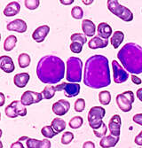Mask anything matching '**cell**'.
<instances>
[{"instance_id": "cell-1", "label": "cell", "mask_w": 142, "mask_h": 148, "mask_svg": "<svg viewBox=\"0 0 142 148\" xmlns=\"http://www.w3.org/2000/svg\"><path fill=\"white\" fill-rule=\"evenodd\" d=\"M84 84L93 89H100L111 84L108 60L107 57L96 54L85 62Z\"/></svg>"}, {"instance_id": "cell-2", "label": "cell", "mask_w": 142, "mask_h": 148, "mask_svg": "<svg viewBox=\"0 0 142 148\" xmlns=\"http://www.w3.org/2000/svg\"><path fill=\"white\" fill-rule=\"evenodd\" d=\"M36 75L43 84H58L64 78L65 64L60 58L57 56H44L37 63Z\"/></svg>"}, {"instance_id": "cell-3", "label": "cell", "mask_w": 142, "mask_h": 148, "mask_svg": "<svg viewBox=\"0 0 142 148\" xmlns=\"http://www.w3.org/2000/svg\"><path fill=\"white\" fill-rule=\"evenodd\" d=\"M123 68L132 75L142 74V47L135 43L124 45L117 53Z\"/></svg>"}, {"instance_id": "cell-4", "label": "cell", "mask_w": 142, "mask_h": 148, "mask_svg": "<svg viewBox=\"0 0 142 148\" xmlns=\"http://www.w3.org/2000/svg\"><path fill=\"white\" fill-rule=\"evenodd\" d=\"M83 62L77 57H70L67 60L66 78L71 84H79L82 81Z\"/></svg>"}, {"instance_id": "cell-5", "label": "cell", "mask_w": 142, "mask_h": 148, "mask_svg": "<svg viewBox=\"0 0 142 148\" xmlns=\"http://www.w3.org/2000/svg\"><path fill=\"white\" fill-rule=\"evenodd\" d=\"M108 8L113 14H115V16H117L118 18L126 22L132 21L133 20L132 12L129 8L120 5L117 0H108Z\"/></svg>"}, {"instance_id": "cell-6", "label": "cell", "mask_w": 142, "mask_h": 148, "mask_svg": "<svg viewBox=\"0 0 142 148\" xmlns=\"http://www.w3.org/2000/svg\"><path fill=\"white\" fill-rule=\"evenodd\" d=\"M106 114V110L102 106H93L90 109L88 113V122L89 125L93 130L100 128L103 123L102 119Z\"/></svg>"}, {"instance_id": "cell-7", "label": "cell", "mask_w": 142, "mask_h": 148, "mask_svg": "<svg viewBox=\"0 0 142 148\" xmlns=\"http://www.w3.org/2000/svg\"><path fill=\"white\" fill-rule=\"evenodd\" d=\"M134 102V94L132 90H127L117 96V103L119 108L126 113L132 109V104Z\"/></svg>"}, {"instance_id": "cell-8", "label": "cell", "mask_w": 142, "mask_h": 148, "mask_svg": "<svg viewBox=\"0 0 142 148\" xmlns=\"http://www.w3.org/2000/svg\"><path fill=\"white\" fill-rule=\"evenodd\" d=\"M80 85L78 84H71V83H63L57 85L56 91H64L65 96L68 98H74L77 96L80 92Z\"/></svg>"}, {"instance_id": "cell-9", "label": "cell", "mask_w": 142, "mask_h": 148, "mask_svg": "<svg viewBox=\"0 0 142 148\" xmlns=\"http://www.w3.org/2000/svg\"><path fill=\"white\" fill-rule=\"evenodd\" d=\"M113 75H114V82L115 84H123L128 80L129 74L122 68V66L117 61H112Z\"/></svg>"}, {"instance_id": "cell-10", "label": "cell", "mask_w": 142, "mask_h": 148, "mask_svg": "<svg viewBox=\"0 0 142 148\" xmlns=\"http://www.w3.org/2000/svg\"><path fill=\"white\" fill-rule=\"evenodd\" d=\"M43 95L42 93L36 92L32 90H27L25 91L21 98V102L22 103L23 106H30L32 104L39 103L43 99Z\"/></svg>"}, {"instance_id": "cell-11", "label": "cell", "mask_w": 142, "mask_h": 148, "mask_svg": "<svg viewBox=\"0 0 142 148\" xmlns=\"http://www.w3.org/2000/svg\"><path fill=\"white\" fill-rule=\"evenodd\" d=\"M121 125H122V120L120 115L115 114L109 121L108 123V130L112 136L119 137L121 134Z\"/></svg>"}, {"instance_id": "cell-12", "label": "cell", "mask_w": 142, "mask_h": 148, "mask_svg": "<svg viewBox=\"0 0 142 148\" xmlns=\"http://www.w3.org/2000/svg\"><path fill=\"white\" fill-rule=\"evenodd\" d=\"M70 108V104L65 99H60L53 105V112L59 116L65 115Z\"/></svg>"}, {"instance_id": "cell-13", "label": "cell", "mask_w": 142, "mask_h": 148, "mask_svg": "<svg viewBox=\"0 0 142 148\" xmlns=\"http://www.w3.org/2000/svg\"><path fill=\"white\" fill-rule=\"evenodd\" d=\"M27 29H28L27 23L21 19H16L7 24V30H9V31L25 33L27 31Z\"/></svg>"}, {"instance_id": "cell-14", "label": "cell", "mask_w": 142, "mask_h": 148, "mask_svg": "<svg viewBox=\"0 0 142 148\" xmlns=\"http://www.w3.org/2000/svg\"><path fill=\"white\" fill-rule=\"evenodd\" d=\"M50 32V27L47 25H43L38 27V28L33 32L32 38L36 43H42L45 39L46 36Z\"/></svg>"}, {"instance_id": "cell-15", "label": "cell", "mask_w": 142, "mask_h": 148, "mask_svg": "<svg viewBox=\"0 0 142 148\" xmlns=\"http://www.w3.org/2000/svg\"><path fill=\"white\" fill-rule=\"evenodd\" d=\"M0 69L7 74L14 72L15 69V66L12 61V59L7 55H3L0 57Z\"/></svg>"}, {"instance_id": "cell-16", "label": "cell", "mask_w": 142, "mask_h": 148, "mask_svg": "<svg viewBox=\"0 0 142 148\" xmlns=\"http://www.w3.org/2000/svg\"><path fill=\"white\" fill-rule=\"evenodd\" d=\"M97 31H98V36L105 40H108L113 35L112 28L106 22L99 23L98 26Z\"/></svg>"}, {"instance_id": "cell-17", "label": "cell", "mask_w": 142, "mask_h": 148, "mask_svg": "<svg viewBox=\"0 0 142 148\" xmlns=\"http://www.w3.org/2000/svg\"><path fill=\"white\" fill-rule=\"evenodd\" d=\"M30 79V75L28 73H20L14 75V85L18 88H24L28 84Z\"/></svg>"}, {"instance_id": "cell-18", "label": "cell", "mask_w": 142, "mask_h": 148, "mask_svg": "<svg viewBox=\"0 0 142 148\" xmlns=\"http://www.w3.org/2000/svg\"><path fill=\"white\" fill-rule=\"evenodd\" d=\"M108 45V40H105L102 39L99 36H96L94 37H93L88 43V46L89 48H91L93 50L95 49H99V48H105Z\"/></svg>"}, {"instance_id": "cell-19", "label": "cell", "mask_w": 142, "mask_h": 148, "mask_svg": "<svg viewBox=\"0 0 142 148\" xmlns=\"http://www.w3.org/2000/svg\"><path fill=\"white\" fill-rule=\"evenodd\" d=\"M82 29L86 36L92 37L96 31V26L91 20H84L82 21Z\"/></svg>"}, {"instance_id": "cell-20", "label": "cell", "mask_w": 142, "mask_h": 148, "mask_svg": "<svg viewBox=\"0 0 142 148\" xmlns=\"http://www.w3.org/2000/svg\"><path fill=\"white\" fill-rule=\"evenodd\" d=\"M20 10H21V5L18 2H11L9 3L5 10H4V14L7 17H12V16H15L17 15L18 13L20 12Z\"/></svg>"}, {"instance_id": "cell-21", "label": "cell", "mask_w": 142, "mask_h": 148, "mask_svg": "<svg viewBox=\"0 0 142 148\" xmlns=\"http://www.w3.org/2000/svg\"><path fill=\"white\" fill-rule=\"evenodd\" d=\"M119 142V137H115L112 135L105 136L104 138H102L99 145L102 148H112L117 145V144Z\"/></svg>"}, {"instance_id": "cell-22", "label": "cell", "mask_w": 142, "mask_h": 148, "mask_svg": "<svg viewBox=\"0 0 142 148\" xmlns=\"http://www.w3.org/2000/svg\"><path fill=\"white\" fill-rule=\"evenodd\" d=\"M123 39H124V34L122 31L117 30V31H115L114 34L112 35V37L110 39V43L115 49H117L123 43Z\"/></svg>"}, {"instance_id": "cell-23", "label": "cell", "mask_w": 142, "mask_h": 148, "mask_svg": "<svg viewBox=\"0 0 142 148\" xmlns=\"http://www.w3.org/2000/svg\"><path fill=\"white\" fill-rule=\"evenodd\" d=\"M51 126L53 127V129L54 130V131L57 134H59L66 129V123L63 119L56 117L53 120V122L51 123Z\"/></svg>"}, {"instance_id": "cell-24", "label": "cell", "mask_w": 142, "mask_h": 148, "mask_svg": "<svg viewBox=\"0 0 142 148\" xmlns=\"http://www.w3.org/2000/svg\"><path fill=\"white\" fill-rule=\"evenodd\" d=\"M16 43H17V37L15 36H14V35H10L5 40L4 49L6 51H11L12 49H14V47L16 46Z\"/></svg>"}, {"instance_id": "cell-25", "label": "cell", "mask_w": 142, "mask_h": 148, "mask_svg": "<svg viewBox=\"0 0 142 148\" xmlns=\"http://www.w3.org/2000/svg\"><path fill=\"white\" fill-rule=\"evenodd\" d=\"M11 105L12 106L15 108L17 114L19 116H25V115H27V108L25 107V106L22 105V103L21 102V100H14V101H12L11 103Z\"/></svg>"}, {"instance_id": "cell-26", "label": "cell", "mask_w": 142, "mask_h": 148, "mask_svg": "<svg viewBox=\"0 0 142 148\" xmlns=\"http://www.w3.org/2000/svg\"><path fill=\"white\" fill-rule=\"evenodd\" d=\"M30 61H31V59L27 53H21L18 57V62H19V66L21 69H26L27 66H29L30 64Z\"/></svg>"}, {"instance_id": "cell-27", "label": "cell", "mask_w": 142, "mask_h": 148, "mask_svg": "<svg viewBox=\"0 0 142 148\" xmlns=\"http://www.w3.org/2000/svg\"><path fill=\"white\" fill-rule=\"evenodd\" d=\"M99 103L103 106H108L111 101V94L108 90H103L99 94Z\"/></svg>"}, {"instance_id": "cell-28", "label": "cell", "mask_w": 142, "mask_h": 148, "mask_svg": "<svg viewBox=\"0 0 142 148\" xmlns=\"http://www.w3.org/2000/svg\"><path fill=\"white\" fill-rule=\"evenodd\" d=\"M55 92H56V88L54 86H46L43 91H42V95H43V98L45 99H53L55 95Z\"/></svg>"}, {"instance_id": "cell-29", "label": "cell", "mask_w": 142, "mask_h": 148, "mask_svg": "<svg viewBox=\"0 0 142 148\" xmlns=\"http://www.w3.org/2000/svg\"><path fill=\"white\" fill-rule=\"evenodd\" d=\"M41 133H42V135L45 138H46L47 139L53 138L54 137H55L57 135V133L54 131V130L53 129V127H51V125H47V126L43 127L41 130Z\"/></svg>"}, {"instance_id": "cell-30", "label": "cell", "mask_w": 142, "mask_h": 148, "mask_svg": "<svg viewBox=\"0 0 142 148\" xmlns=\"http://www.w3.org/2000/svg\"><path fill=\"white\" fill-rule=\"evenodd\" d=\"M84 123V120L81 116H75L73 117L70 121H69V127L73 130H76L79 129Z\"/></svg>"}, {"instance_id": "cell-31", "label": "cell", "mask_w": 142, "mask_h": 148, "mask_svg": "<svg viewBox=\"0 0 142 148\" xmlns=\"http://www.w3.org/2000/svg\"><path fill=\"white\" fill-rule=\"evenodd\" d=\"M70 39H71V42H78V43L82 44L83 45L84 44H86V42H87L86 36L83 35L81 33H75V34L71 35Z\"/></svg>"}, {"instance_id": "cell-32", "label": "cell", "mask_w": 142, "mask_h": 148, "mask_svg": "<svg viewBox=\"0 0 142 148\" xmlns=\"http://www.w3.org/2000/svg\"><path fill=\"white\" fill-rule=\"evenodd\" d=\"M71 15L74 19L75 20H80L83 18L84 16V11L83 9L78 6V5H76V6H74L71 10Z\"/></svg>"}, {"instance_id": "cell-33", "label": "cell", "mask_w": 142, "mask_h": 148, "mask_svg": "<svg viewBox=\"0 0 142 148\" xmlns=\"http://www.w3.org/2000/svg\"><path fill=\"white\" fill-rule=\"evenodd\" d=\"M74 139V134L70 131H66L61 137V144L63 145H69Z\"/></svg>"}, {"instance_id": "cell-34", "label": "cell", "mask_w": 142, "mask_h": 148, "mask_svg": "<svg viewBox=\"0 0 142 148\" xmlns=\"http://www.w3.org/2000/svg\"><path fill=\"white\" fill-rule=\"evenodd\" d=\"M107 130H108V128H107V125L105 123H103L102 126L97 130H93V133H94V135L97 137V138H104L106 136V134H107Z\"/></svg>"}, {"instance_id": "cell-35", "label": "cell", "mask_w": 142, "mask_h": 148, "mask_svg": "<svg viewBox=\"0 0 142 148\" xmlns=\"http://www.w3.org/2000/svg\"><path fill=\"white\" fill-rule=\"evenodd\" d=\"M75 111L81 113L85 108V100L84 99H78L75 102Z\"/></svg>"}, {"instance_id": "cell-36", "label": "cell", "mask_w": 142, "mask_h": 148, "mask_svg": "<svg viewBox=\"0 0 142 148\" xmlns=\"http://www.w3.org/2000/svg\"><path fill=\"white\" fill-rule=\"evenodd\" d=\"M5 113L6 116L9 117V118H16V117L19 116L18 114H17V112H16V110H15V108L11 104L5 107Z\"/></svg>"}, {"instance_id": "cell-37", "label": "cell", "mask_w": 142, "mask_h": 148, "mask_svg": "<svg viewBox=\"0 0 142 148\" xmlns=\"http://www.w3.org/2000/svg\"><path fill=\"white\" fill-rule=\"evenodd\" d=\"M25 6L29 10H35L40 5L39 0H25L24 1Z\"/></svg>"}, {"instance_id": "cell-38", "label": "cell", "mask_w": 142, "mask_h": 148, "mask_svg": "<svg viewBox=\"0 0 142 148\" xmlns=\"http://www.w3.org/2000/svg\"><path fill=\"white\" fill-rule=\"evenodd\" d=\"M70 50L74 53H80L83 50V45L78 42H72L70 45Z\"/></svg>"}, {"instance_id": "cell-39", "label": "cell", "mask_w": 142, "mask_h": 148, "mask_svg": "<svg viewBox=\"0 0 142 148\" xmlns=\"http://www.w3.org/2000/svg\"><path fill=\"white\" fill-rule=\"evenodd\" d=\"M38 144H39V140L38 139H35V138H28L27 141H26V145L27 147L26 148H37Z\"/></svg>"}, {"instance_id": "cell-40", "label": "cell", "mask_w": 142, "mask_h": 148, "mask_svg": "<svg viewBox=\"0 0 142 148\" xmlns=\"http://www.w3.org/2000/svg\"><path fill=\"white\" fill-rule=\"evenodd\" d=\"M51 143L50 142L49 139L45 138L43 140H39V144H38L37 148H51Z\"/></svg>"}, {"instance_id": "cell-41", "label": "cell", "mask_w": 142, "mask_h": 148, "mask_svg": "<svg viewBox=\"0 0 142 148\" xmlns=\"http://www.w3.org/2000/svg\"><path fill=\"white\" fill-rule=\"evenodd\" d=\"M133 122L140 126H142V114H137L132 117Z\"/></svg>"}, {"instance_id": "cell-42", "label": "cell", "mask_w": 142, "mask_h": 148, "mask_svg": "<svg viewBox=\"0 0 142 148\" xmlns=\"http://www.w3.org/2000/svg\"><path fill=\"white\" fill-rule=\"evenodd\" d=\"M134 142L136 145H139V146H142V131H140L138 135L135 137V139H134Z\"/></svg>"}, {"instance_id": "cell-43", "label": "cell", "mask_w": 142, "mask_h": 148, "mask_svg": "<svg viewBox=\"0 0 142 148\" xmlns=\"http://www.w3.org/2000/svg\"><path fill=\"white\" fill-rule=\"evenodd\" d=\"M10 148H25V146H24V145H23L22 142H21V141L18 140V141H16L14 143H12L11 145V147Z\"/></svg>"}, {"instance_id": "cell-44", "label": "cell", "mask_w": 142, "mask_h": 148, "mask_svg": "<svg viewBox=\"0 0 142 148\" xmlns=\"http://www.w3.org/2000/svg\"><path fill=\"white\" fill-rule=\"evenodd\" d=\"M83 148H95V144L93 141H86L84 143Z\"/></svg>"}, {"instance_id": "cell-45", "label": "cell", "mask_w": 142, "mask_h": 148, "mask_svg": "<svg viewBox=\"0 0 142 148\" xmlns=\"http://www.w3.org/2000/svg\"><path fill=\"white\" fill-rule=\"evenodd\" d=\"M132 83L137 84V85H139L141 84L142 81L140 80V78H139L138 76H136L135 75H132Z\"/></svg>"}, {"instance_id": "cell-46", "label": "cell", "mask_w": 142, "mask_h": 148, "mask_svg": "<svg viewBox=\"0 0 142 148\" xmlns=\"http://www.w3.org/2000/svg\"><path fill=\"white\" fill-rule=\"evenodd\" d=\"M60 2L64 5H69L74 3V0H60Z\"/></svg>"}, {"instance_id": "cell-47", "label": "cell", "mask_w": 142, "mask_h": 148, "mask_svg": "<svg viewBox=\"0 0 142 148\" xmlns=\"http://www.w3.org/2000/svg\"><path fill=\"white\" fill-rule=\"evenodd\" d=\"M136 95H137V98L142 102V88L139 89L136 92Z\"/></svg>"}, {"instance_id": "cell-48", "label": "cell", "mask_w": 142, "mask_h": 148, "mask_svg": "<svg viewBox=\"0 0 142 148\" xmlns=\"http://www.w3.org/2000/svg\"><path fill=\"white\" fill-rule=\"evenodd\" d=\"M0 99H1V101H0V106H3L4 104H5V95L4 93H0Z\"/></svg>"}, {"instance_id": "cell-49", "label": "cell", "mask_w": 142, "mask_h": 148, "mask_svg": "<svg viewBox=\"0 0 142 148\" xmlns=\"http://www.w3.org/2000/svg\"><path fill=\"white\" fill-rule=\"evenodd\" d=\"M83 4L85 5H92L93 3V0H83Z\"/></svg>"}]
</instances>
